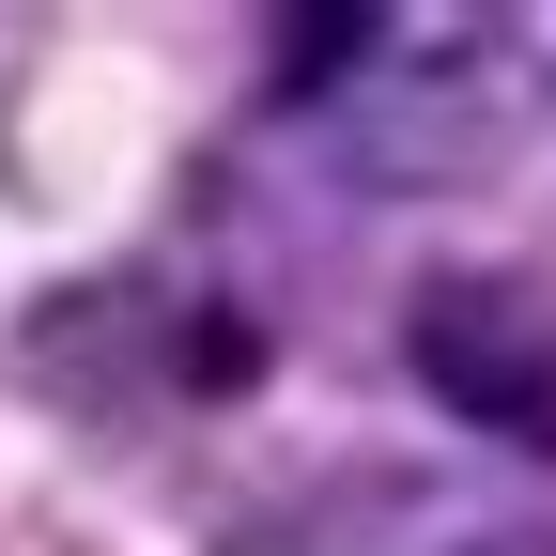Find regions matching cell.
<instances>
[{"mask_svg": "<svg viewBox=\"0 0 556 556\" xmlns=\"http://www.w3.org/2000/svg\"><path fill=\"white\" fill-rule=\"evenodd\" d=\"M402 356L417 387H433L464 433H495V448H556V309L510 294V278H433L402 325Z\"/></svg>", "mask_w": 556, "mask_h": 556, "instance_id": "3", "label": "cell"}, {"mask_svg": "<svg viewBox=\"0 0 556 556\" xmlns=\"http://www.w3.org/2000/svg\"><path fill=\"white\" fill-rule=\"evenodd\" d=\"M248 556H556V510L526 495V479L371 448V464L294 479V495L248 526Z\"/></svg>", "mask_w": 556, "mask_h": 556, "instance_id": "2", "label": "cell"}, {"mask_svg": "<svg viewBox=\"0 0 556 556\" xmlns=\"http://www.w3.org/2000/svg\"><path fill=\"white\" fill-rule=\"evenodd\" d=\"M278 109H294L371 201L464 186L510 124V31L495 16H417V0H340V16L278 31Z\"/></svg>", "mask_w": 556, "mask_h": 556, "instance_id": "1", "label": "cell"}]
</instances>
